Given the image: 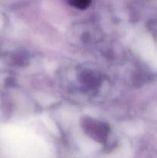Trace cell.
<instances>
[{"label":"cell","instance_id":"obj_1","mask_svg":"<svg viewBox=\"0 0 157 158\" xmlns=\"http://www.w3.org/2000/svg\"><path fill=\"white\" fill-rule=\"evenodd\" d=\"M83 127L88 135L99 142H104L109 135V130L107 125L92 118H84Z\"/></svg>","mask_w":157,"mask_h":158},{"label":"cell","instance_id":"obj_2","mask_svg":"<svg viewBox=\"0 0 157 158\" xmlns=\"http://www.w3.org/2000/svg\"><path fill=\"white\" fill-rule=\"evenodd\" d=\"M71 4L78 9H86L89 6L91 0H71Z\"/></svg>","mask_w":157,"mask_h":158}]
</instances>
